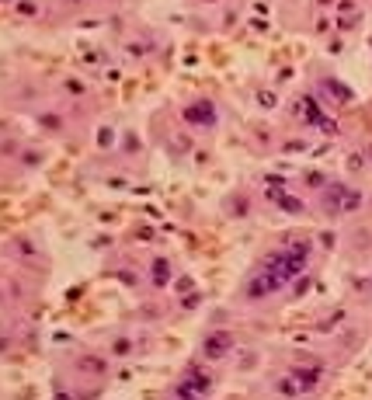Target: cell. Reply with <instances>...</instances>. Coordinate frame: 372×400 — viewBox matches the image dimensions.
Returning <instances> with one entry per match:
<instances>
[{
    "label": "cell",
    "mask_w": 372,
    "mask_h": 400,
    "mask_svg": "<svg viewBox=\"0 0 372 400\" xmlns=\"http://www.w3.org/2000/svg\"><path fill=\"white\" fill-rule=\"evenodd\" d=\"M306 261H310V247H306V244L285 247V251H271L268 258L254 268V275H251V282H247L244 293H247L251 300H265L271 293L285 289V286L306 268Z\"/></svg>",
    "instance_id": "6da1fadb"
}]
</instances>
